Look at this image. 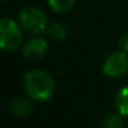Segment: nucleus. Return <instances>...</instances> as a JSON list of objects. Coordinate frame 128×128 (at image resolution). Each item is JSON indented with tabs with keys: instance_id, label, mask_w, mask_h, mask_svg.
Returning a JSON list of instances; mask_svg holds the SVG:
<instances>
[{
	"instance_id": "obj_1",
	"label": "nucleus",
	"mask_w": 128,
	"mask_h": 128,
	"mask_svg": "<svg viewBox=\"0 0 128 128\" xmlns=\"http://www.w3.org/2000/svg\"><path fill=\"white\" fill-rule=\"evenodd\" d=\"M23 86L25 93L34 100L46 102L52 98L55 90V83L53 77L42 69H33L24 76Z\"/></svg>"
},
{
	"instance_id": "obj_2",
	"label": "nucleus",
	"mask_w": 128,
	"mask_h": 128,
	"mask_svg": "<svg viewBox=\"0 0 128 128\" xmlns=\"http://www.w3.org/2000/svg\"><path fill=\"white\" fill-rule=\"evenodd\" d=\"M19 24L22 25L23 30L33 34L39 35L48 29V19L43 10L36 6H26L19 13Z\"/></svg>"
},
{
	"instance_id": "obj_3",
	"label": "nucleus",
	"mask_w": 128,
	"mask_h": 128,
	"mask_svg": "<svg viewBox=\"0 0 128 128\" xmlns=\"http://www.w3.org/2000/svg\"><path fill=\"white\" fill-rule=\"evenodd\" d=\"M22 25L10 18H3L0 22V45L5 52L16 50L23 42Z\"/></svg>"
},
{
	"instance_id": "obj_4",
	"label": "nucleus",
	"mask_w": 128,
	"mask_h": 128,
	"mask_svg": "<svg viewBox=\"0 0 128 128\" xmlns=\"http://www.w3.org/2000/svg\"><path fill=\"white\" fill-rule=\"evenodd\" d=\"M103 74L108 78H119L128 72V53L117 50L109 54L102 67Z\"/></svg>"
},
{
	"instance_id": "obj_5",
	"label": "nucleus",
	"mask_w": 128,
	"mask_h": 128,
	"mask_svg": "<svg viewBox=\"0 0 128 128\" xmlns=\"http://www.w3.org/2000/svg\"><path fill=\"white\" fill-rule=\"evenodd\" d=\"M46 49H48V44H46L45 39L35 36L33 39H29L24 44L23 55L28 60H36V59H40L44 56V54L46 53Z\"/></svg>"
},
{
	"instance_id": "obj_6",
	"label": "nucleus",
	"mask_w": 128,
	"mask_h": 128,
	"mask_svg": "<svg viewBox=\"0 0 128 128\" xmlns=\"http://www.w3.org/2000/svg\"><path fill=\"white\" fill-rule=\"evenodd\" d=\"M33 110V104L26 98H15L9 104V112L15 117H26Z\"/></svg>"
},
{
	"instance_id": "obj_7",
	"label": "nucleus",
	"mask_w": 128,
	"mask_h": 128,
	"mask_svg": "<svg viewBox=\"0 0 128 128\" xmlns=\"http://www.w3.org/2000/svg\"><path fill=\"white\" fill-rule=\"evenodd\" d=\"M116 108L122 117H128V86L122 87L116 94Z\"/></svg>"
},
{
	"instance_id": "obj_8",
	"label": "nucleus",
	"mask_w": 128,
	"mask_h": 128,
	"mask_svg": "<svg viewBox=\"0 0 128 128\" xmlns=\"http://www.w3.org/2000/svg\"><path fill=\"white\" fill-rule=\"evenodd\" d=\"M46 34L54 40H64L68 36V29L63 23H53L48 26Z\"/></svg>"
},
{
	"instance_id": "obj_9",
	"label": "nucleus",
	"mask_w": 128,
	"mask_h": 128,
	"mask_svg": "<svg viewBox=\"0 0 128 128\" xmlns=\"http://www.w3.org/2000/svg\"><path fill=\"white\" fill-rule=\"evenodd\" d=\"M76 4V0H48V5L54 13H67Z\"/></svg>"
},
{
	"instance_id": "obj_10",
	"label": "nucleus",
	"mask_w": 128,
	"mask_h": 128,
	"mask_svg": "<svg viewBox=\"0 0 128 128\" xmlns=\"http://www.w3.org/2000/svg\"><path fill=\"white\" fill-rule=\"evenodd\" d=\"M102 128H123L122 116L119 113H110L106 116V118L102 122Z\"/></svg>"
},
{
	"instance_id": "obj_11",
	"label": "nucleus",
	"mask_w": 128,
	"mask_h": 128,
	"mask_svg": "<svg viewBox=\"0 0 128 128\" xmlns=\"http://www.w3.org/2000/svg\"><path fill=\"white\" fill-rule=\"evenodd\" d=\"M118 46H119V50L128 53V35H123L119 38Z\"/></svg>"
},
{
	"instance_id": "obj_12",
	"label": "nucleus",
	"mask_w": 128,
	"mask_h": 128,
	"mask_svg": "<svg viewBox=\"0 0 128 128\" xmlns=\"http://www.w3.org/2000/svg\"><path fill=\"white\" fill-rule=\"evenodd\" d=\"M3 2H8V0H3Z\"/></svg>"
}]
</instances>
